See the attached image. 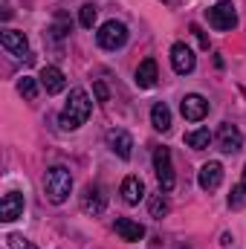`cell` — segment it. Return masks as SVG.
<instances>
[{"mask_svg": "<svg viewBox=\"0 0 246 249\" xmlns=\"http://www.w3.org/2000/svg\"><path fill=\"white\" fill-rule=\"evenodd\" d=\"M90 113H93V102H90L87 90L84 87H72L61 116H58V124H61V130H78L81 124L90 119Z\"/></svg>", "mask_w": 246, "mask_h": 249, "instance_id": "6da1fadb", "label": "cell"}, {"mask_svg": "<svg viewBox=\"0 0 246 249\" xmlns=\"http://www.w3.org/2000/svg\"><path fill=\"white\" fill-rule=\"evenodd\" d=\"M44 191H47V200H50V203L61 206L64 200L70 197V191H72V174H70L64 165L50 168L47 177H44Z\"/></svg>", "mask_w": 246, "mask_h": 249, "instance_id": "7a4b0ae2", "label": "cell"}, {"mask_svg": "<svg viewBox=\"0 0 246 249\" xmlns=\"http://www.w3.org/2000/svg\"><path fill=\"white\" fill-rule=\"evenodd\" d=\"M206 18H209V26L217 29V32H232V29L238 26V12H235V3H232V0L214 3V6L206 12Z\"/></svg>", "mask_w": 246, "mask_h": 249, "instance_id": "3957f363", "label": "cell"}, {"mask_svg": "<svg viewBox=\"0 0 246 249\" xmlns=\"http://www.w3.org/2000/svg\"><path fill=\"white\" fill-rule=\"evenodd\" d=\"M96 41L102 50H119L127 44V26L122 20H107L99 32H96Z\"/></svg>", "mask_w": 246, "mask_h": 249, "instance_id": "277c9868", "label": "cell"}, {"mask_svg": "<svg viewBox=\"0 0 246 249\" xmlns=\"http://www.w3.org/2000/svg\"><path fill=\"white\" fill-rule=\"evenodd\" d=\"M154 171H157V180L162 191H171L177 177H174V165H171V151L168 148H157L154 151Z\"/></svg>", "mask_w": 246, "mask_h": 249, "instance_id": "5b68a950", "label": "cell"}, {"mask_svg": "<svg viewBox=\"0 0 246 249\" xmlns=\"http://www.w3.org/2000/svg\"><path fill=\"white\" fill-rule=\"evenodd\" d=\"M180 113H183V119H188V122H203L209 116V102L203 96H197V93H188L183 102H180Z\"/></svg>", "mask_w": 246, "mask_h": 249, "instance_id": "8992f818", "label": "cell"}, {"mask_svg": "<svg viewBox=\"0 0 246 249\" xmlns=\"http://www.w3.org/2000/svg\"><path fill=\"white\" fill-rule=\"evenodd\" d=\"M217 145H220L223 154H238V151L244 148V133H241L235 124L223 122L220 130H217Z\"/></svg>", "mask_w": 246, "mask_h": 249, "instance_id": "52a82bcc", "label": "cell"}, {"mask_svg": "<svg viewBox=\"0 0 246 249\" xmlns=\"http://www.w3.org/2000/svg\"><path fill=\"white\" fill-rule=\"evenodd\" d=\"M107 145H110V151L119 160H130V154H133V136L127 130H122V127L107 130Z\"/></svg>", "mask_w": 246, "mask_h": 249, "instance_id": "ba28073f", "label": "cell"}, {"mask_svg": "<svg viewBox=\"0 0 246 249\" xmlns=\"http://www.w3.org/2000/svg\"><path fill=\"white\" fill-rule=\"evenodd\" d=\"M18 217H23V194H20V191H9V194H3V200H0V220L12 223V220H18Z\"/></svg>", "mask_w": 246, "mask_h": 249, "instance_id": "9c48e42d", "label": "cell"}, {"mask_svg": "<svg viewBox=\"0 0 246 249\" xmlns=\"http://www.w3.org/2000/svg\"><path fill=\"white\" fill-rule=\"evenodd\" d=\"M171 67H174V72H191L194 67H197V58H194V50L191 47H185V44H174L171 47Z\"/></svg>", "mask_w": 246, "mask_h": 249, "instance_id": "30bf717a", "label": "cell"}, {"mask_svg": "<svg viewBox=\"0 0 246 249\" xmlns=\"http://www.w3.org/2000/svg\"><path fill=\"white\" fill-rule=\"evenodd\" d=\"M0 44H3V50H6L9 55H18V58H23V55L29 53V41H26V35L18 32V29H6V32L0 35Z\"/></svg>", "mask_w": 246, "mask_h": 249, "instance_id": "8fae6325", "label": "cell"}, {"mask_svg": "<svg viewBox=\"0 0 246 249\" xmlns=\"http://www.w3.org/2000/svg\"><path fill=\"white\" fill-rule=\"evenodd\" d=\"M197 183H200L203 191H214V188L223 183V165L220 162H206L197 171Z\"/></svg>", "mask_w": 246, "mask_h": 249, "instance_id": "7c38bea8", "label": "cell"}, {"mask_svg": "<svg viewBox=\"0 0 246 249\" xmlns=\"http://www.w3.org/2000/svg\"><path fill=\"white\" fill-rule=\"evenodd\" d=\"M105 206H107V197L102 194V188L99 186H87L84 188V194H81V209L87 212V214H102L105 212Z\"/></svg>", "mask_w": 246, "mask_h": 249, "instance_id": "4fadbf2b", "label": "cell"}, {"mask_svg": "<svg viewBox=\"0 0 246 249\" xmlns=\"http://www.w3.org/2000/svg\"><path fill=\"white\" fill-rule=\"evenodd\" d=\"M113 229H116V235H119L122 241H127V244H136V241L145 238V226L136 223V220H130V217H119V220L113 223Z\"/></svg>", "mask_w": 246, "mask_h": 249, "instance_id": "5bb4252c", "label": "cell"}, {"mask_svg": "<svg viewBox=\"0 0 246 249\" xmlns=\"http://www.w3.org/2000/svg\"><path fill=\"white\" fill-rule=\"evenodd\" d=\"M41 87L50 93V96H55V93H61L64 87H67V78H64V72L58 70V67H44L41 70Z\"/></svg>", "mask_w": 246, "mask_h": 249, "instance_id": "9a60e30c", "label": "cell"}, {"mask_svg": "<svg viewBox=\"0 0 246 249\" xmlns=\"http://www.w3.org/2000/svg\"><path fill=\"white\" fill-rule=\"evenodd\" d=\"M159 78V70H157V61L154 58H145V61L136 67V84L139 87H154Z\"/></svg>", "mask_w": 246, "mask_h": 249, "instance_id": "2e32d148", "label": "cell"}, {"mask_svg": "<svg viewBox=\"0 0 246 249\" xmlns=\"http://www.w3.org/2000/svg\"><path fill=\"white\" fill-rule=\"evenodd\" d=\"M122 197H124V203L136 206V203L145 197V186H142V180H139V177H124L122 180Z\"/></svg>", "mask_w": 246, "mask_h": 249, "instance_id": "e0dca14e", "label": "cell"}, {"mask_svg": "<svg viewBox=\"0 0 246 249\" xmlns=\"http://www.w3.org/2000/svg\"><path fill=\"white\" fill-rule=\"evenodd\" d=\"M151 124L157 127V130H171V110H168V105L165 102H157L154 107H151Z\"/></svg>", "mask_w": 246, "mask_h": 249, "instance_id": "ac0fdd59", "label": "cell"}, {"mask_svg": "<svg viewBox=\"0 0 246 249\" xmlns=\"http://www.w3.org/2000/svg\"><path fill=\"white\" fill-rule=\"evenodd\" d=\"M209 142H211V130H209V127H197V130H188V133H185V145L194 148V151L209 148Z\"/></svg>", "mask_w": 246, "mask_h": 249, "instance_id": "d6986e66", "label": "cell"}, {"mask_svg": "<svg viewBox=\"0 0 246 249\" xmlns=\"http://www.w3.org/2000/svg\"><path fill=\"white\" fill-rule=\"evenodd\" d=\"M148 209H151V217H157V220H162L168 212H171V203H168V197L159 191V194H154L151 197V203H148Z\"/></svg>", "mask_w": 246, "mask_h": 249, "instance_id": "ffe728a7", "label": "cell"}, {"mask_svg": "<svg viewBox=\"0 0 246 249\" xmlns=\"http://www.w3.org/2000/svg\"><path fill=\"white\" fill-rule=\"evenodd\" d=\"M244 206H246V180L238 183V186L232 188V194H229V209H232V212H238V209H244Z\"/></svg>", "mask_w": 246, "mask_h": 249, "instance_id": "44dd1931", "label": "cell"}, {"mask_svg": "<svg viewBox=\"0 0 246 249\" xmlns=\"http://www.w3.org/2000/svg\"><path fill=\"white\" fill-rule=\"evenodd\" d=\"M96 15H99V9H96L93 3H84V6H81V12H78V23H81L84 29H93Z\"/></svg>", "mask_w": 246, "mask_h": 249, "instance_id": "7402d4cb", "label": "cell"}, {"mask_svg": "<svg viewBox=\"0 0 246 249\" xmlns=\"http://www.w3.org/2000/svg\"><path fill=\"white\" fill-rule=\"evenodd\" d=\"M18 90H20V96L29 99V102L38 96V84H35V78H29V75H23V78L18 81Z\"/></svg>", "mask_w": 246, "mask_h": 249, "instance_id": "603a6c76", "label": "cell"}, {"mask_svg": "<svg viewBox=\"0 0 246 249\" xmlns=\"http://www.w3.org/2000/svg\"><path fill=\"white\" fill-rule=\"evenodd\" d=\"M6 241H9V249H35V244H32V241H26L23 235H9Z\"/></svg>", "mask_w": 246, "mask_h": 249, "instance_id": "cb8c5ba5", "label": "cell"}, {"mask_svg": "<svg viewBox=\"0 0 246 249\" xmlns=\"http://www.w3.org/2000/svg\"><path fill=\"white\" fill-rule=\"evenodd\" d=\"M93 90H96V99H99V102H107V87H105L102 81H96Z\"/></svg>", "mask_w": 246, "mask_h": 249, "instance_id": "d4e9b609", "label": "cell"}]
</instances>
